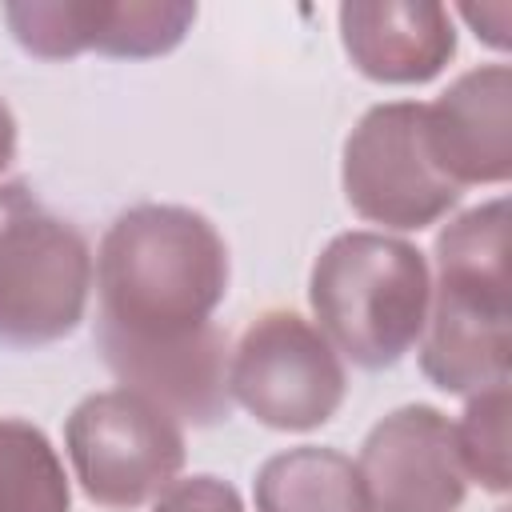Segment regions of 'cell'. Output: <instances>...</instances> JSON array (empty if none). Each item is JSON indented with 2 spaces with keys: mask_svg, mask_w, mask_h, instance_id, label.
<instances>
[{
  "mask_svg": "<svg viewBox=\"0 0 512 512\" xmlns=\"http://www.w3.org/2000/svg\"><path fill=\"white\" fill-rule=\"evenodd\" d=\"M16 160V116L0 96V172Z\"/></svg>",
  "mask_w": 512,
  "mask_h": 512,
  "instance_id": "20",
  "label": "cell"
},
{
  "mask_svg": "<svg viewBox=\"0 0 512 512\" xmlns=\"http://www.w3.org/2000/svg\"><path fill=\"white\" fill-rule=\"evenodd\" d=\"M36 208H44V204H40V196L32 192L28 180H4V184H0V240L8 236L12 224H20V220H24L28 212H36Z\"/></svg>",
  "mask_w": 512,
  "mask_h": 512,
  "instance_id": "18",
  "label": "cell"
},
{
  "mask_svg": "<svg viewBox=\"0 0 512 512\" xmlns=\"http://www.w3.org/2000/svg\"><path fill=\"white\" fill-rule=\"evenodd\" d=\"M64 448L84 496L100 508H140L184 468L176 416L132 388L84 396L64 424Z\"/></svg>",
  "mask_w": 512,
  "mask_h": 512,
  "instance_id": "3",
  "label": "cell"
},
{
  "mask_svg": "<svg viewBox=\"0 0 512 512\" xmlns=\"http://www.w3.org/2000/svg\"><path fill=\"white\" fill-rule=\"evenodd\" d=\"M508 308L432 288L428 320L420 332V372L448 396H476L508 384Z\"/></svg>",
  "mask_w": 512,
  "mask_h": 512,
  "instance_id": "12",
  "label": "cell"
},
{
  "mask_svg": "<svg viewBox=\"0 0 512 512\" xmlns=\"http://www.w3.org/2000/svg\"><path fill=\"white\" fill-rule=\"evenodd\" d=\"M12 40L36 60L100 52L112 60H152L172 52L192 20L188 0H12L4 4Z\"/></svg>",
  "mask_w": 512,
  "mask_h": 512,
  "instance_id": "7",
  "label": "cell"
},
{
  "mask_svg": "<svg viewBox=\"0 0 512 512\" xmlns=\"http://www.w3.org/2000/svg\"><path fill=\"white\" fill-rule=\"evenodd\" d=\"M456 432V456L468 480L488 492H508V384L468 396Z\"/></svg>",
  "mask_w": 512,
  "mask_h": 512,
  "instance_id": "16",
  "label": "cell"
},
{
  "mask_svg": "<svg viewBox=\"0 0 512 512\" xmlns=\"http://www.w3.org/2000/svg\"><path fill=\"white\" fill-rule=\"evenodd\" d=\"M356 468L372 512H460L468 492L452 420L432 404H404L376 420Z\"/></svg>",
  "mask_w": 512,
  "mask_h": 512,
  "instance_id": "8",
  "label": "cell"
},
{
  "mask_svg": "<svg viewBox=\"0 0 512 512\" xmlns=\"http://www.w3.org/2000/svg\"><path fill=\"white\" fill-rule=\"evenodd\" d=\"M96 348L160 344L212 324L228 296V248L216 224L184 204L120 212L96 252Z\"/></svg>",
  "mask_w": 512,
  "mask_h": 512,
  "instance_id": "1",
  "label": "cell"
},
{
  "mask_svg": "<svg viewBox=\"0 0 512 512\" xmlns=\"http://www.w3.org/2000/svg\"><path fill=\"white\" fill-rule=\"evenodd\" d=\"M436 288L508 308V200L460 212L436 236Z\"/></svg>",
  "mask_w": 512,
  "mask_h": 512,
  "instance_id": "14",
  "label": "cell"
},
{
  "mask_svg": "<svg viewBox=\"0 0 512 512\" xmlns=\"http://www.w3.org/2000/svg\"><path fill=\"white\" fill-rule=\"evenodd\" d=\"M152 512H244L240 492L220 480V476H188V480H172Z\"/></svg>",
  "mask_w": 512,
  "mask_h": 512,
  "instance_id": "17",
  "label": "cell"
},
{
  "mask_svg": "<svg viewBox=\"0 0 512 512\" xmlns=\"http://www.w3.org/2000/svg\"><path fill=\"white\" fill-rule=\"evenodd\" d=\"M424 132L436 168L464 192L512 176V68L480 64L460 72L432 104Z\"/></svg>",
  "mask_w": 512,
  "mask_h": 512,
  "instance_id": "9",
  "label": "cell"
},
{
  "mask_svg": "<svg viewBox=\"0 0 512 512\" xmlns=\"http://www.w3.org/2000/svg\"><path fill=\"white\" fill-rule=\"evenodd\" d=\"M340 184L356 216L396 232H420L460 204V188L432 160L416 100L376 104L356 120L344 140Z\"/></svg>",
  "mask_w": 512,
  "mask_h": 512,
  "instance_id": "5",
  "label": "cell"
},
{
  "mask_svg": "<svg viewBox=\"0 0 512 512\" xmlns=\"http://www.w3.org/2000/svg\"><path fill=\"white\" fill-rule=\"evenodd\" d=\"M460 16L476 28V40L492 48H508V4H488V8H460Z\"/></svg>",
  "mask_w": 512,
  "mask_h": 512,
  "instance_id": "19",
  "label": "cell"
},
{
  "mask_svg": "<svg viewBox=\"0 0 512 512\" xmlns=\"http://www.w3.org/2000/svg\"><path fill=\"white\" fill-rule=\"evenodd\" d=\"M100 356L120 388L148 396L176 420L208 428L232 412L228 340L216 324L160 344H104Z\"/></svg>",
  "mask_w": 512,
  "mask_h": 512,
  "instance_id": "10",
  "label": "cell"
},
{
  "mask_svg": "<svg viewBox=\"0 0 512 512\" xmlns=\"http://www.w3.org/2000/svg\"><path fill=\"white\" fill-rule=\"evenodd\" d=\"M92 252L76 224L28 212L0 240V344L44 348L72 336L92 292Z\"/></svg>",
  "mask_w": 512,
  "mask_h": 512,
  "instance_id": "6",
  "label": "cell"
},
{
  "mask_svg": "<svg viewBox=\"0 0 512 512\" xmlns=\"http://www.w3.org/2000/svg\"><path fill=\"white\" fill-rule=\"evenodd\" d=\"M256 512H372L360 468L320 444L276 452L252 480Z\"/></svg>",
  "mask_w": 512,
  "mask_h": 512,
  "instance_id": "13",
  "label": "cell"
},
{
  "mask_svg": "<svg viewBox=\"0 0 512 512\" xmlns=\"http://www.w3.org/2000/svg\"><path fill=\"white\" fill-rule=\"evenodd\" d=\"M336 16L352 68L376 84H428L456 56L452 12L436 0H348Z\"/></svg>",
  "mask_w": 512,
  "mask_h": 512,
  "instance_id": "11",
  "label": "cell"
},
{
  "mask_svg": "<svg viewBox=\"0 0 512 512\" xmlns=\"http://www.w3.org/2000/svg\"><path fill=\"white\" fill-rule=\"evenodd\" d=\"M308 304L328 344L356 368L380 372L420 344L432 276L416 244L384 232H340L308 276Z\"/></svg>",
  "mask_w": 512,
  "mask_h": 512,
  "instance_id": "2",
  "label": "cell"
},
{
  "mask_svg": "<svg viewBox=\"0 0 512 512\" xmlns=\"http://www.w3.org/2000/svg\"><path fill=\"white\" fill-rule=\"evenodd\" d=\"M0 512H72V488L52 440L16 416H0Z\"/></svg>",
  "mask_w": 512,
  "mask_h": 512,
  "instance_id": "15",
  "label": "cell"
},
{
  "mask_svg": "<svg viewBox=\"0 0 512 512\" xmlns=\"http://www.w3.org/2000/svg\"><path fill=\"white\" fill-rule=\"evenodd\" d=\"M228 392L264 428L312 432L328 424L348 392L340 352L292 308L260 312L228 356Z\"/></svg>",
  "mask_w": 512,
  "mask_h": 512,
  "instance_id": "4",
  "label": "cell"
}]
</instances>
